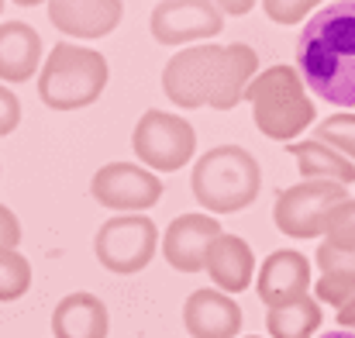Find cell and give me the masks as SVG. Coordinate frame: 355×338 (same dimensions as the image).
Masks as SVG:
<instances>
[{"label": "cell", "mask_w": 355, "mask_h": 338, "mask_svg": "<svg viewBox=\"0 0 355 338\" xmlns=\"http://www.w3.org/2000/svg\"><path fill=\"white\" fill-rule=\"evenodd\" d=\"M183 328L193 338H235L241 335V307L214 287L193 290L183 304Z\"/></svg>", "instance_id": "4fadbf2b"}, {"label": "cell", "mask_w": 355, "mask_h": 338, "mask_svg": "<svg viewBox=\"0 0 355 338\" xmlns=\"http://www.w3.org/2000/svg\"><path fill=\"white\" fill-rule=\"evenodd\" d=\"M52 335L55 338H107L111 335V314L107 304L97 294L76 290L66 294L52 311Z\"/></svg>", "instance_id": "2e32d148"}, {"label": "cell", "mask_w": 355, "mask_h": 338, "mask_svg": "<svg viewBox=\"0 0 355 338\" xmlns=\"http://www.w3.org/2000/svg\"><path fill=\"white\" fill-rule=\"evenodd\" d=\"M0 10H3V0H0Z\"/></svg>", "instance_id": "1f68e13d"}, {"label": "cell", "mask_w": 355, "mask_h": 338, "mask_svg": "<svg viewBox=\"0 0 355 338\" xmlns=\"http://www.w3.org/2000/svg\"><path fill=\"white\" fill-rule=\"evenodd\" d=\"M259 56L252 45H187L162 69V90L176 108L232 111L255 80Z\"/></svg>", "instance_id": "6da1fadb"}, {"label": "cell", "mask_w": 355, "mask_h": 338, "mask_svg": "<svg viewBox=\"0 0 355 338\" xmlns=\"http://www.w3.org/2000/svg\"><path fill=\"white\" fill-rule=\"evenodd\" d=\"M255 290H259V301L266 307H279V304L307 297L311 294V262H307V255L297 252V248L269 252L266 262L259 266Z\"/></svg>", "instance_id": "7c38bea8"}, {"label": "cell", "mask_w": 355, "mask_h": 338, "mask_svg": "<svg viewBox=\"0 0 355 338\" xmlns=\"http://www.w3.org/2000/svg\"><path fill=\"white\" fill-rule=\"evenodd\" d=\"M218 235H221V221H214V214H180L176 221H169L162 235V255L176 273L197 276L204 273L207 245Z\"/></svg>", "instance_id": "8fae6325"}, {"label": "cell", "mask_w": 355, "mask_h": 338, "mask_svg": "<svg viewBox=\"0 0 355 338\" xmlns=\"http://www.w3.org/2000/svg\"><path fill=\"white\" fill-rule=\"evenodd\" d=\"M42 69V38L24 21L0 24V80L24 83Z\"/></svg>", "instance_id": "e0dca14e"}, {"label": "cell", "mask_w": 355, "mask_h": 338, "mask_svg": "<svg viewBox=\"0 0 355 338\" xmlns=\"http://www.w3.org/2000/svg\"><path fill=\"white\" fill-rule=\"evenodd\" d=\"M131 149L141 159L145 169L159 173H176L183 169L193 152H197V131L187 117L169 111H145L131 131Z\"/></svg>", "instance_id": "8992f818"}, {"label": "cell", "mask_w": 355, "mask_h": 338, "mask_svg": "<svg viewBox=\"0 0 355 338\" xmlns=\"http://www.w3.org/2000/svg\"><path fill=\"white\" fill-rule=\"evenodd\" d=\"M111 80V66L101 52L73 42H59L38 69V97L49 111L90 108Z\"/></svg>", "instance_id": "277c9868"}, {"label": "cell", "mask_w": 355, "mask_h": 338, "mask_svg": "<svg viewBox=\"0 0 355 338\" xmlns=\"http://www.w3.org/2000/svg\"><path fill=\"white\" fill-rule=\"evenodd\" d=\"M31 287V262L17 248H0V304L24 297Z\"/></svg>", "instance_id": "44dd1931"}, {"label": "cell", "mask_w": 355, "mask_h": 338, "mask_svg": "<svg viewBox=\"0 0 355 338\" xmlns=\"http://www.w3.org/2000/svg\"><path fill=\"white\" fill-rule=\"evenodd\" d=\"M297 69L321 101L355 111V0L328 3L304 24Z\"/></svg>", "instance_id": "7a4b0ae2"}, {"label": "cell", "mask_w": 355, "mask_h": 338, "mask_svg": "<svg viewBox=\"0 0 355 338\" xmlns=\"http://www.w3.org/2000/svg\"><path fill=\"white\" fill-rule=\"evenodd\" d=\"M162 180L145 169V166H131V162H107L94 173L90 180V197L118 214H138L148 211L162 201Z\"/></svg>", "instance_id": "9c48e42d"}, {"label": "cell", "mask_w": 355, "mask_h": 338, "mask_svg": "<svg viewBox=\"0 0 355 338\" xmlns=\"http://www.w3.org/2000/svg\"><path fill=\"white\" fill-rule=\"evenodd\" d=\"M338 325L349 328V332H355V297H349V301L338 307Z\"/></svg>", "instance_id": "83f0119b"}, {"label": "cell", "mask_w": 355, "mask_h": 338, "mask_svg": "<svg viewBox=\"0 0 355 338\" xmlns=\"http://www.w3.org/2000/svg\"><path fill=\"white\" fill-rule=\"evenodd\" d=\"M17 7H38V3H45V0H14Z\"/></svg>", "instance_id": "f546056e"}, {"label": "cell", "mask_w": 355, "mask_h": 338, "mask_svg": "<svg viewBox=\"0 0 355 338\" xmlns=\"http://www.w3.org/2000/svg\"><path fill=\"white\" fill-rule=\"evenodd\" d=\"M345 190L349 187L331 183V180H304L297 187H286L276 197L272 221L290 238H318V235H324V221H328L331 208L349 197Z\"/></svg>", "instance_id": "ba28073f"}, {"label": "cell", "mask_w": 355, "mask_h": 338, "mask_svg": "<svg viewBox=\"0 0 355 338\" xmlns=\"http://www.w3.org/2000/svg\"><path fill=\"white\" fill-rule=\"evenodd\" d=\"M324 245L338 252H355V197H345L342 204L331 208L324 221Z\"/></svg>", "instance_id": "7402d4cb"}, {"label": "cell", "mask_w": 355, "mask_h": 338, "mask_svg": "<svg viewBox=\"0 0 355 338\" xmlns=\"http://www.w3.org/2000/svg\"><path fill=\"white\" fill-rule=\"evenodd\" d=\"M318 3H324V0H262V10H266L269 21H276V24H297V21H304Z\"/></svg>", "instance_id": "cb8c5ba5"}, {"label": "cell", "mask_w": 355, "mask_h": 338, "mask_svg": "<svg viewBox=\"0 0 355 338\" xmlns=\"http://www.w3.org/2000/svg\"><path fill=\"white\" fill-rule=\"evenodd\" d=\"M17 242H21V221L7 204H0V248H17Z\"/></svg>", "instance_id": "484cf974"}, {"label": "cell", "mask_w": 355, "mask_h": 338, "mask_svg": "<svg viewBox=\"0 0 355 338\" xmlns=\"http://www.w3.org/2000/svg\"><path fill=\"white\" fill-rule=\"evenodd\" d=\"M148 28L159 45H190L221 35L225 14L214 0H159L148 17Z\"/></svg>", "instance_id": "30bf717a"}, {"label": "cell", "mask_w": 355, "mask_h": 338, "mask_svg": "<svg viewBox=\"0 0 355 338\" xmlns=\"http://www.w3.org/2000/svg\"><path fill=\"white\" fill-rule=\"evenodd\" d=\"M214 3H218V10H221V14H235V17L248 14V10L255 7V0H214Z\"/></svg>", "instance_id": "4316f807"}, {"label": "cell", "mask_w": 355, "mask_h": 338, "mask_svg": "<svg viewBox=\"0 0 355 338\" xmlns=\"http://www.w3.org/2000/svg\"><path fill=\"white\" fill-rule=\"evenodd\" d=\"M318 301L321 304H335L342 307L349 297H355V252H338L331 245L321 242L318 248Z\"/></svg>", "instance_id": "d6986e66"}, {"label": "cell", "mask_w": 355, "mask_h": 338, "mask_svg": "<svg viewBox=\"0 0 355 338\" xmlns=\"http://www.w3.org/2000/svg\"><path fill=\"white\" fill-rule=\"evenodd\" d=\"M190 190L207 214H235L255 204L262 190V169L241 145H214L193 166Z\"/></svg>", "instance_id": "3957f363"}, {"label": "cell", "mask_w": 355, "mask_h": 338, "mask_svg": "<svg viewBox=\"0 0 355 338\" xmlns=\"http://www.w3.org/2000/svg\"><path fill=\"white\" fill-rule=\"evenodd\" d=\"M159 248V228L145 214H114L94 235L97 262L114 276L141 273Z\"/></svg>", "instance_id": "52a82bcc"}, {"label": "cell", "mask_w": 355, "mask_h": 338, "mask_svg": "<svg viewBox=\"0 0 355 338\" xmlns=\"http://www.w3.org/2000/svg\"><path fill=\"white\" fill-rule=\"evenodd\" d=\"M321 338H355V332H349V328L345 332H324Z\"/></svg>", "instance_id": "f1b7e54d"}, {"label": "cell", "mask_w": 355, "mask_h": 338, "mask_svg": "<svg viewBox=\"0 0 355 338\" xmlns=\"http://www.w3.org/2000/svg\"><path fill=\"white\" fill-rule=\"evenodd\" d=\"M321 304L307 294L300 301L279 304V307H266V332L269 338H311L321 328Z\"/></svg>", "instance_id": "ffe728a7"}, {"label": "cell", "mask_w": 355, "mask_h": 338, "mask_svg": "<svg viewBox=\"0 0 355 338\" xmlns=\"http://www.w3.org/2000/svg\"><path fill=\"white\" fill-rule=\"evenodd\" d=\"M245 338H259V335H245Z\"/></svg>", "instance_id": "4dcf8cb0"}, {"label": "cell", "mask_w": 355, "mask_h": 338, "mask_svg": "<svg viewBox=\"0 0 355 338\" xmlns=\"http://www.w3.org/2000/svg\"><path fill=\"white\" fill-rule=\"evenodd\" d=\"M290 155L297 159V169H300L304 180H331V183H342V187L355 183L352 159H345L342 152H335L331 145H324L318 138L293 142L290 145Z\"/></svg>", "instance_id": "ac0fdd59"}, {"label": "cell", "mask_w": 355, "mask_h": 338, "mask_svg": "<svg viewBox=\"0 0 355 338\" xmlns=\"http://www.w3.org/2000/svg\"><path fill=\"white\" fill-rule=\"evenodd\" d=\"M314 138L331 145L335 152H342L345 159L355 162V114H331V117H324L318 124Z\"/></svg>", "instance_id": "603a6c76"}, {"label": "cell", "mask_w": 355, "mask_h": 338, "mask_svg": "<svg viewBox=\"0 0 355 338\" xmlns=\"http://www.w3.org/2000/svg\"><path fill=\"white\" fill-rule=\"evenodd\" d=\"M121 0H49V21L69 38H104L121 24Z\"/></svg>", "instance_id": "5bb4252c"}, {"label": "cell", "mask_w": 355, "mask_h": 338, "mask_svg": "<svg viewBox=\"0 0 355 338\" xmlns=\"http://www.w3.org/2000/svg\"><path fill=\"white\" fill-rule=\"evenodd\" d=\"M17 124H21V101H17L14 90H7V87L0 83V138L10 135Z\"/></svg>", "instance_id": "d4e9b609"}, {"label": "cell", "mask_w": 355, "mask_h": 338, "mask_svg": "<svg viewBox=\"0 0 355 338\" xmlns=\"http://www.w3.org/2000/svg\"><path fill=\"white\" fill-rule=\"evenodd\" d=\"M245 101L252 104L255 128L266 138L290 142L314 121V101L293 66H269L245 87Z\"/></svg>", "instance_id": "5b68a950"}, {"label": "cell", "mask_w": 355, "mask_h": 338, "mask_svg": "<svg viewBox=\"0 0 355 338\" xmlns=\"http://www.w3.org/2000/svg\"><path fill=\"white\" fill-rule=\"evenodd\" d=\"M204 273L214 280V290H221V294H241V290L252 283V276H255L252 245H248L241 235L221 231V235L207 245Z\"/></svg>", "instance_id": "9a60e30c"}]
</instances>
